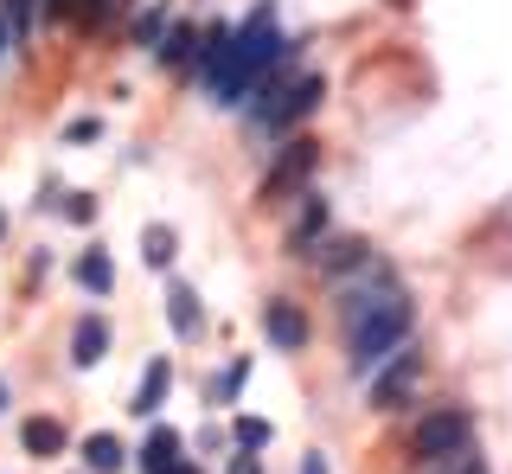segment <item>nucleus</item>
Segmentation results:
<instances>
[{"mask_svg": "<svg viewBox=\"0 0 512 474\" xmlns=\"http://www.w3.org/2000/svg\"><path fill=\"white\" fill-rule=\"evenodd\" d=\"M295 45L276 33V7H256L244 20V33H231V45L218 52V65H205V84H212V103H244L250 84L263 77V65L288 58Z\"/></svg>", "mask_w": 512, "mask_h": 474, "instance_id": "1", "label": "nucleus"}, {"mask_svg": "<svg viewBox=\"0 0 512 474\" xmlns=\"http://www.w3.org/2000/svg\"><path fill=\"white\" fill-rule=\"evenodd\" d=\"M397 346H410V308H391V314H378V321L352 327V334H346V366L359 378H372Z\"/></svg>", "mask_w": 512, "mask_h": 474, "instance_id": "2", "label": "nucleus"}, {"mask_svg": "<svg viewBox=\"0 0 512 474\" xmlns=\"http://www.w3.org/2000/svg\"><path fill=\"white\" fill-rule=\"evenodd\" d=\"M468 442H474V417L448 404V410H429V417L410 430V455L423 468H436V462H461V455H468Z\"/></svg>", "mask_w": 512, "mask_h": 474, "instance_id": "3", "label": "nucleus"}, {"mask_svg": "<svg viewBox=\"0 0 512 474\" xmlns=\"http://www.w3.org/2000/svg\"><path fill=\"white\" fill-rule=\"evenodd\" d=\"M391 308H410V295H404V282H397V276H359L352 289H340V321H346V334H352L359 321L391 314Z\"/></svg>", "mask_w": 512, "mask_h": 474, "instance_id": "4", "label": "nucleus"}, {"mask_svg": "<svg viewBox=\"0 0 512 474\" xmlns=\"http://www.w3.org/2000/svg\"><path fill=\"white\" fill-rule=\"evenodd\" d=\"M320 97H327V84L320 77H295V84H263V103H256V122L263 129H288V122H301L308 109H320Z\"/></svg>", "mask_w": 512, "mask_h": 474, "instance_id": "5", "label": "nucleus"}, {"mask_svg": "<svg viewBox=\"0 0 512 474\" xmlns=\"http://www.w3.org/2000/svg\"><path fill=\"white\" fill-rule=\"evenodd\" d=\"M416 378H423V359H416V346H397L391 366L372 372V391H365V404H372V410H397V404L416 391Z\"/></svg>", "mask_w": 512, "mask_h": 474, "instance_id": "6", "label": "nucleus"}, {"mask_svg": "<svg viewBox=\"0 0 512 474\" xmlns=\"http://www.w3.org/2000/svg\"><path fill=\"white\" fill-rule=\"evenodd\" d=\"M314 161H320V141H308V135H301V141H288V148L276 154V167H269L263 173V186H256V199H282V193H295V186L301 180H308V173H314Z\"/></svg>", "mask_w": 512, "mask_h": 474, "instance_id": "7", "label": "nucleus"}, {"mask_svg": "<svg viewBox=\"0 0 512 474\" xmlns=\"http://www.w3.org/2000/svg\"><path fill=\"white\" fill-rule=\"evenodd\" d=\"M320 276H346V270H365V257H372V244L365 237H327L320 250H308Z\"/></svg>", "mask_w": 512, "mask_h": 474, "instance_id": "8", "label": "nucleus"}, {"mask_svg": "<svg viewBox=\"0 0 512 474\" xmlns=\"http://www.w3.org/2000/svg\"><path fill=\"white\" fill-rule=\"evenodd\" d=\"M263 327L282 353H301V346H308V321H301L295 302H263Z\"/></svg>", "mask_w": 512, "mask_h": 474, "instance_id": "9", "label": "nucleus"}, {"mask_svg": "<svg viewBox=\"0 0 512 474\" xmlns=\"http://www.w3.org/2000/svg\"><path fill=\"white\" fill-rule=\"evenodd\" d=\"M64 442H71V436H64V423H58V417H26V423H20V449H26V455H39V462H58Z\"/></svg>", "mask_w": 512, "mask_h": 474, "instance_id": "10", "label": "nucleus"}, {"mask_svg": "<svg viewBox=\"0 0 512 474\" xmlns=\"http://www.w3.org/2000/svg\"><path fill=\"white\" fill-rule=\"evenodd\" d=\"M180 468V430H148V442H141V474H173Z\"/></svg>", "mask_w": 512, "mask_h": 474, "instance_id": "11", "label": "nucleus"}, {"mask_svg": "<svg viewBox=\"0 0 512 474\" xmlns=\"http://www.w3.org/2000/svg\"><path fill=\"white\" fill-rule=\"evenodd\" d=\"M103 353H109V321L103 314H84L77 334H71V366H96Z\"/></svg>", "mask_w": 512, "mask_h": 474, "instance_id": "12", "label": "nucleus"}, {"mask_svg": "<svg viewBox=\"0 0 512 474\" xmlns=\"http://www.w3.org/2000/svg\"><path fill=\"white\" fill-rule=\"evenodd\" d=\"M167 385H173V366H167V359H148V372H141V385H135V398H128V410H135V417H154L160 398H167Z\"/></svg>", "mask_w": 512, "mask_h": 474, "instance_id": "13", "label": "nucleus"}, {"mask_svg": "<svg viewBox=\"0 0 512 474\" xmlns=\"http://www.w3.org/2000/svg\"><path fill=\"white\" fill-rule=\"evenodd\" d=\"M320 231H327V199H314L301 205V218L288 225V257H308V244H320Z\"/></svg>", "mask_w": 512, "mask_h": 474, "instance_id": "14", "label": "nucleus"}, {"mask_svg": "<svg viewBox=\"0 0 512 474\" xmlns=\"http://www.w3.org/2000/svg\"><path fill=\"white\" fill-rule=\"evenodd\" d=\"M122 455H128V449H122V442L109 436V430L84 436V468H90V474H116V468H122Z\"/></svg>", "mask_w": 512, "mask_h": 474, "instance_id": "15", "label": "nucleus"}, {"mask_svg": "<svg viewBox=\"0 0 512 474\" xmlns=\"http://www.w3.org/2000/svg\"><path fill=\"white\" fill-rule=\"evenodd\" d=\"M77 282H84L90 295H109L116 289V263H109L103 250H84V257H77Z\"/></svg>", "mask_w": 512, "mask_h": 474, "instance_id": "16", "label": "nucleus"}, {"mask_svg": "<svg viewBox=\"0 0 512 474\" xmlns=\"http://www.w3.org/2000/svg\"><path fill=\"white\" fill-rule=\"evenodd\" d=\"M167 314H173V334H199V295H192L186 282L167 289Z\"/></svg>", "mask_w": 512, "mask_h": 474, "instance_id": "17", "label": "nucleus"}, {"mask_svg": "<svg viewBox=\"0 0 512 474\" xmlns=\"http://www.w3.org/2000/svg\"><path fill=\"white\" fill-rule=\"evenodd\" d=\"M109 7H116V0H52L58 20H77V26H103Z\"/></svg>", "mask_w": 512, "mask_h": 474, "instance_id": "18", "label": "nucleus"}, {"mask_svg": "<svg viewBox=\"0 0 512 474\" xmlns=\"http://www.w3.org/2000/svg\"><path fill=\"white\" fill-rule=\"evenodd\" d=\"M154 52L167 58V65H186V58L199 52V33H192V26H173V33H167V45H154Z\"/></svg>", "mask_w": 512, "mask_h": 474, "instance_id": "19", "label": "nucleus"}, {"mask_svg": "<svg viewBox=\"0 0 512 474\" xmlns=\"http://www.w3.org/2000/svg\"><path fill=\"white\" fill-rule=\"evenodd\" d=\"M141 257H148V270H167V263H173V231L154 225L148 237H141Z\"/></svg>", "mask_w": 512, "mask_h": 474, "instance_id": "20", "label": "nucleus"}, {"mask_svg": "<svg viewBox=\"0 0 512 474\" xmlns=\"http://www.w3.org/2000/svg\"><path fill=\"white\" fill-rule=\"evenodd\" d=\"M269 436H276V430H269L263 417H237V449H244V455H256V449H263Z\"/></svg>", "mask_w": 512, "mask_h": 474, "instance_id": "21", "label": "nucleus"}, {"mask_svg": "<svg viewBox=\"0 0 512 474\" xmlns=\"http://www.w3.org/2000/svg\"><path fill=\"white\" fill-rule=\"evenodd\" d=\"M244 378H250V359H231V372L218 378V404H231V398H237V385H244Z\"/></svg>", "mask_w": 512, "mask_h": 474, "instance_id": "22", "label": "nucleus"}, {"mask_svg": "<svg viewBox=\"0 0 512 474\" xmlns=\"http://www.w3.org/2000/svg\"><path fill=\"white\" fill-rule=\"evenodd\" d=\"M64 218H71V225H90V218H96V199L90 193H71V199H64Z\"/></svg>", "mask_w": 512, "mask_h": 474, "instance_id": "23", "label": "nucleus"}, {"mask_svg": "<svg viewBox=\"0 0 512 474\" xmlns=\"http://www.w3.org/2000/svg\"><path fill=\"white\" fill-rule=\"evenodd\" d=\"M160 26H167V20H160V13H141V26H135V39H141V45H154V39H160Z\"/></svg>", "mask_w": 512, "mask_h": 474, "instance_id": "24", "label": "nucleus"}, {"mask_svg": "<svg viewBox=\"0 0 512 474\" xmlns=\"http://www.w3.org/2000/svg\"><path fill=\"white\" fill-rule=\"evenodd\" d=\"M301 474H333V468H327V455H320V449H308V455H301Z\"/></svg>", "mask_w": 512, "mask_h": 474, "instance_id": "25", "label": "nucleus"}, {"mask_svg": "<svg viewBox=\"0 0 512 474\" xmlns=\"http://www.w3.org/2000/svg\"><path fill=\"white\" fill-rule=\"evenodd\" d=\"M231 474H263V462L256 455H231Z\"/></svg>", "mask_w": 512, "mask_h": 474, "instance_id": "26", "label": "nucleus"}, {"mask_svg": "<svg viewBox=\"0 0 512 474\" xmlns=\"http://www.w3.org/2000/svg\"><path fill=\"white\" fill-rule=\"evenodd\" d=\"M0 410H7V385H0Z\"/></svg>", "mask_w": 512, "mask_h": 474, "instance_id": "27", "label": "nucleus"}, {"mask_svg": "<svg viewBox=\"0 0 512 474\" xmlns=\"http://www.w3.org/2000/svg\"><path fill=\"white\" fill-rule=\"evenodd\" d=\"M173 474H192V468H173Z\"/></svg>", "mask_w": 512, "mask_h": 474, "instance_id": "28", "label": "nucleus"}]
</instances>
